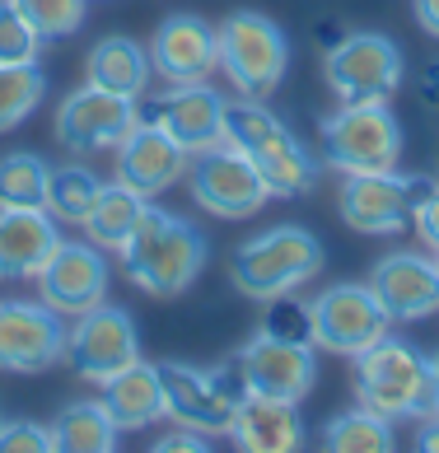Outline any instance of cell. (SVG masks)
Wrapping results in <instances>:
<instances>
[{"label":"cell","instance_id":"obj_1","mask_svg":"<svg viewBox=\"0 0 439 453\" xmlns=\"http://www.w3.org/2000/svg\"><path fill=\"white\" fill-rule=\"evenodd\" d=\"M117 257H122V272L141 295L173 299L182 290H192L196 276L206 272L211 243H206V234H201V225L182 220L173 211L145 206L136 234L127 239V248Z\"/></svg>","mask_w":439,"mask_h":453},{"label":"cell","instance_id":"obj_2","mask_svg":"<svg viewBox=\"0 0 439 453\" xmlns=\"http://www.w3.org/2000/svg\"><path fill=\"white\" fill-rule=\"evenodd\" d=\"M225 145L243 150L252 159V169L262 173V182L272 188V196H309L323 178V159L304 145L281 117L266 108V98H234L225 104Z\"/></svg>","mask_w":439,"mask_h":453},{"label":"cell","instance_id":"obj_3","mask_svg":"<svg viewBox=\"0 0 439 453\" xmlns=\"http://www.w3.org/2000/svg\"><path fill=\"white\" fill-rule=\"evenodd\" d=\"M356 397L360 407L388 421H430L435 416V369L416 346L383 337L356 356Z\"/></svg>","mask_w":439,"mask_h":453},{"label":"cell","instance_id":"obj_4","mask_svg":"<svg viewBox=\"0 0 439 453\" xmlns=\"http://www.w3.org/2000/svg\"><path fill=\"white\" fill-rule=\"evenodd\" d=\"M323 243L313 239L304 225H276L234 248L229 257V280L234 290L248 299H272V295H290L299 285H309L323 276Z\"/></svg>","mask_w":439,"mask_h":453},{"label":"cell","instance_id":"obj_5","mask_svg":"<svg viewBox=\"0 0 439 453\" xmlns=\"http://www.w3.org/2000/svg\"><path fill=\"white\" fill-rule=\"evenodd\" d=\"M220 71L229 75L234 94L272 98L290 71V42L285 33L258 10H234L220 19Z\"/></svg>","mask_w":439,"mask_h":453},{"label":"cell","instance_id":"obj_6","mask_svg":"<svg viewBox=\"0 0 439 453\" xmlns=\"http://www.w3.org/2000/svg\"><path fill=\"white\" fill-rule=\"evenodd\" d=\"M332 173H388L402 164V122L388 104L336 108L318 127Z\"/></svg>","mask_w":439,"mask_h":453},{"label":"cell","instance_id":"obj_7","mask_svg":"<svg viewBox=\"0 0 439 453\" xmlns=\"http://www.w3.org/2000/svg\"><path fill=\"white\" fill-rule=\"evenodd\" d=\"M426 173H342V188H336V211L342 220L365 234V239H397L407 234L416 220L420 196L430 192Z\"/></svg>","mask_w":439,"mask_h":453},{"label":"cell","instance_id":"obj_8","mask_svg":"<svg viewBox=\"0 0 439 453\" xmlns=\"http://www.w3.org/2000/svg\"><path fill=\"white\" fill-rule=\"evenodd\" d=\"M402 52L388 33H346L336 47H327L323 75L336 98V108L388 104L402 89Z\"/></svg>","mask_w":439,"mask_h":453},{"label":"cell","instance_id":"obj_9","mask_svg":"<svg viewBox=\"0 0 439 453\" xmlns=\"http://www.w3.org/2000/svg\"><path fill=\"white\" fill-rule=\"evenodd\" d=\"M188 192L215 220H248L272 201V188L252 169V159L225 141L188 159Z\"/></svg>","mask_w":439,"mask_h":453},{"label":"cell","instance_id":"obj_10","mask_svg":"<svg viewBox=\"0 0 439 453\" xmlns=\"http://www.w3.org/2000/svg\"><path fill=\"white\" fill-rule=\"evenodd\" d=\"M309 313H313V350L346 360H356L360 350L383 342L388 327H393V318L383 313L369 285H327L309 299Z\"/></svg>","mask_w":439,"mask_h":453},{"label":"cell","instance_id":"obj_11","mask_svg":"<svg viewBox=\"0 0 439 453\" xmlns=\"http://www.w3.org/2000/svg\"><path fill=\"white\" fill-rule=\"evenodd\" d=\"M71 318L42 299H0V369L5 374H42L65 360Z\"/></svg>","mask_w":439,"mask_h":453},{"label":"cell","instance_id":"obj_12","mask_svg":"<svg viewBox=\"0 0 439 453\" xmlns=\"http://www.w3.org/2000/svg\"><path fill=\"white\" fill-rule=\"evenodd\" d=\"M65 360H71L75 379L104 388L108 379H117L122 369H131L141 360V337L136 323H131L127 309L117 304H94L89 313L71 318V346H65Z\"/></svg>","mask_w":439,"mask_h":453},{"label":"cell","instance_id":"obj_13","mask_svg":"<svg viewBox=\"0 0 439 453\" xmlns=\"http://www.w3.org/2000/svg\"><path fill=\"white\" fill-rule=\"evenodd\" d=\"M141 122V108L136 98H122V94H108L98 85H80L75 94L61 98L57 108V141L65 155H108L127 141V131Z\"/></svg>","mask_w":439,"mask_h":453},{"label":"cell","instance_id":"obj_14","mask_svg":"<svg viewBox=\"0 0 439 453\" xmlns=\"http://www.w3.org/2000/svg\"><path fill=\"white\" fill-rule=\"evenodd\" d=\"M108 257L104 248H94L89 239H61V248L52 257H47V266L38 272V299L42 304H52L61 318H80L89 313L94 304H104L108 299Z\"/></svg>","mask_w":439,"mask_h":453},{"label":"cell","instance_id":"obj_15","mask_svg":"<svg viewBox=\"0 0 439 453\" xmlns=\"http://www.w3.org/2000/svg\"><path fill=\"white\" fill-rule=\"evenodd\" d=\"M239 365H243V379H248V393L258 397H281V402H304L318 383V360H313V346L304 342H281V337H252L239 350Z\"/></svg>","mask_w":439,"mask_h":453},{"label":"cell","instance_id":"obj_16","mask_svg":"<svg viewBox=\"0 0 439 453\" xmlns=\"http://www.w3.org/2000/svg\"><path fill=\"white\" fill-rule=\"evenodd\" d=\"M188 159L192 155L168 136L164 127L141 117V122L127 131V141L112 150V178L127 182V188L141 192V196H164L173 182L188 178Z\"/></svg>","mask_w":439,"mask_h":453},{"label":"cell","instance_id":"obj_17","mask_svg":"<svg viewBox=\"0 0 439 453\" xmlns=\"http://www.w3.org/2000/svg\"><path fill=\"white\" fill-rule=\"evenodd\" d=\"M369 290L393 323H420L439 313V257L426 253H383L369 272Z\"/></svg>","mask_w":439,"mask_h":453},{"label":"cell","instance_id":"obj_18","mask_svg":"<svg viewBox=\"0 0 439 453\" xmlns=\"http://www.w3.org/2000/svg\"><path fill=\"white\" fill-rule=\"evenodd\" d=\"M150 65L168 85H201L220 65V33L201 14H168L150 38Z\"/></svg>","mask_w":439,"mask_h":453},{"label":"cell","instance_id":"obj_19","mask_svg":"<svg viewBox=\"0 0 439 453\" xmlns=\"http://www.w3.org/2000/svg\"><path fill=\"white\" fill-rule=\"evenodd\" d=\"M225 104L229 98H220V89L201 80V85H173L150 108H141V117L164 127L188 155H201V150L225 141Z\"/></svg>","mask_w":439,"mask_h":453},{"label":"cell","instance_id":"obj_20","mask_svg":"<svg viewBox=\"0 0 439 453\" xmlns=\"http://www.w3.org/2000/svg\"><path fill=\"white\" fill-rule=\"evenodd\" d=\"M155 369H159V383H164V416L168 421L201 430V434H229L234 402H225L215 393L206 369H196L188 360H164Z\"/></svg>","mask_w":439,"mask_h":453},{"label":"cell","instance_id":"obj_21","mask_svg":"<svg viewBox=\"0 0 439 453\" xmlns=\"http://www.w3.org/2000/svg\"><path fill=\"white\" fill-rule=\"evenodd\" d=\"M61 248V220L47 206L0 211V280H38Z\"/></svg>","mask_w":439,"mask_h":453},{"label":"cell","instance_id":"obj_22","mask_svg":"<svg viewBox=\"0 0 439 453\" xmlns=\"http://www.w3.org/2000/svg\"><path fill=\"white\" fill-rule=\"evenodd\" d=\"M229 440L243 453H299L304 449V421H299V402L281 397H258L234 407Z\"/></svg>","mask_w":439,"mask_h":453},{"label":"cell","instance_id":"obj_23","mask_svg":"<svg viewBox=\"0 0 439 453\" xmlns=\"http://www.w3.org/2000/svg\"><path fill=\"white\" fill-rule=\"evenodd\" d=\"M155 80V65H150V52L127 38V33H108L89 47L84 57V85H98L108 94H122V98H141Z\"/></svg>","mask_w":439,"mask_h":453},{"label":"cell","instance_id":"obj_24","mask_svg":"<svg viewBox=\"0 0 439 453\" xmlns=\"http://www.w3.org/2000/svg\"><path fill=\"white\" fill-rule=\"evenodd\" d=\"M112 416L117 430H145V426H159L164 421V383H159V369L136 360L131 369H122L117 379L104 383V397H98Z\"/></svg>","mask_w":439,"mask_h":453},{"label":"cell","instance_id":"obj_25","mask_svg":"<svg viewBox=\"0 0 439 453\" xmlns=\"http://www.w3.org/2000/svg\"><path fill=\"white\" fill-rule=\"evenodd\" d=\"M145 206H150V196L131 192L127 182L112 178V182L98 188V196H94V206H89V215H84L80 229H84V239H89L94 248H104V253H122L127 239L141 225Z\"/></svg>","mask_w":439,"mask_h":453},{"label":"cell","instance_id":"obj_26","mask_svg":"<svg viewBox=\"0 0 439 453\" xmlns=\"http://www.w3.org/2000/svg\"><path fill=\"white\" fill-rule=\"evenodd\" d=\"M47 430H52V449L61 453H112L117 449V426L98 397L61 407Z\"/></svg>","mask_w":439,"mask_h":453},{"label":"cell","instance_id":"obj_27","mask_svg":"<svg viewBox=\"0 0 439 453\" xmlns=\"http://www.w3.org/2000/svg\"><path fill=\"white\" fill-rule=\"evenodd\" d=\"M323 449L327 453H393L397 434L388 416L369 407H350V411H336L323 426Z\"/></svg>","mask_w":439,"mask_h":453},{"label":"cell","instance_id":"obj_28","mask_svg":"<svg viewBox=\"0 0 439 453\" xmlns=\"http://www.w3.org/2000/svg\"><path fill=\"white\" fill-rule=\"evenodd\" d=\"M47 173L52 164L33 150H10L0 155V211H28L47 201Z\"/></svg>","mask_w":439,"mask_h":453},{"label":"cell","instance_id":"obj_29","mask_svg":"<svg viewBox=\"0 0 439 453\" xmlns=\"http://www.w3.org/2000/svg\"><path fill=\"white\" fill-rule=\"evenodd\" d=\"M98 188H104V178H98L89 164H61V169L47 173V201L42 206L52 211L61 225H84Z\"/></svg>","mask_w":439,"mask_h":453},{"label":"cell","instance_id":"obj_30","mask_svg":"<svg viewBox=\"0 0 439 453\" xmlns=\"http://www.w3.org/2000/svg\"><path fill=\"white\" fill-rule=\"evenodd\" d=\"M47 94V75L38 65H0V131L24 127Z\"/></svg>","mask_w":439,"mask_h":453},{"label":"cell","instance_id":"obj_31","mask_svg":"<svg viewBox=\"0 0 439 453\" xmlns=\"http://www.w3.org/2000/svg\"><path fill=\"white\" fill-rule=\"evenodd\" d=\"M10 5L33 24V33H38L42 42H57V38L80 33L84 5H89V0H10Z\"/></svg>","mask_w":439,"mask_h":453},{"label":"cell","instance_id":"obj_32","mask_svg":"<svg viewBox=\"0 0 439 453\" xmlns=\"http://www.w3.org/2000/svg\"><path fill=\"white\" fill-rule=\"evenodd\" d=\"M262 323L258 332L262 337H281V342H304V346H313V313L309 304L299 299V290L290 295H272V299H262Z\"/></svg>","mask_w":439,"mask_h":453},{"label":"cell","instance_id":"obj_33","mask_svg":"<svg viewBox=\"0 0 439 453\" xmlns=\"http://www.w3.org/2000/svg\"><path fill=\"white\" fill-rule=\"evenodd\" d=\"M42 38L10 0H0V65H38Z\"/></svg>","mask_w":439,"mask_h":453},{"label":"cell","instance_id":"obj_34","mask_svg":"<svg viewBox=\"0 0 439 453\" xmlns=\"http://www.w3.org/2000/svg\"><path fill=\"white\" fill-rule=\"evenodd\" d=\"M0 453H52V430L38 421H5L0 426Z\"/></svg>","mask_w":439,"mask_h":453},{"label":"cell","instance_id":"obj_35","mask_svg":"<svg viewBox=\"0 0 439 453\" xmlns=\"http://www.w3.org/2000/svg\"><path fill=\"white\" fill-rule=\"evenodd\" d=\"M206 374H211V383H215V393L225 397V402H234V407L252 397V393H248V379H243V365H239V356H225L220 365H211Z\"/></svg>","mask_w":439,"mask_h":453},{"label":"cell","instance_id":"obj_36","mask_svg":"<svg viewBox=\"0 0 439 453\" xmlns=\"http://www.w3.org/2000/svg\"><path fill=\"white\" fill-rule=\"evenodd\" d=\"M412 229L420 234V243H426V248H435V253H439V178L430 182V192L420 196V206H416V220H412Z\"/></svg>","mask_w":439,"mask_h":453},{"label":"cell","instance_id":"obj_37","mask_svg":"<svg viewBox=\"0 0 439 453\" xmlns=\"http://www.w3.org/2000/svg\"><path fill=\"white\" fill-rule=\"evenodd\" d=\"M206 449H211V440H201V430H188V426H178V434L155 444V453H206Z\"/></svg>","mask_w":439,"mask_h":453},{"label":"cell","instance_id":"obj_38","mask_svg":"<svg viewBox=\"0 0 439 453\" xmlns=\"http://www.w3.org/2000/svg\"><path fill=\"white\" fill-rule=\"evenodd\" d=\"M412 14L430 38H439V0H412Z\"/></svg>","mask_w":439,"mask_h":453},{"label":"cell","instance_id":"obj_39","mask_svg":"<svg viewBox=\"0 0 439 453\" xmlns=\"http://www.w3.org/2000/svg\"><path fill=\"white\" fill-rule=\"evenodd\" d=\"M420 98H426L430 112H439V61H430L426 75H420Z\"/></svg>","mask_w":439,"mask_h":453},{"label":"cell","instance_id":"obj_40","mask_svg":"<svg viewBox=\"0 0 439 453\" xmlns=\"http://www.w3.org/2000/svg\"><path fill=\"white\" fill-rule=\"evenodd\" d=\"M416 449H426V453H439V416H430V421H420Z\"/></svg>","mask_w":439,"mask_h":453},{"label":"cell","instance_id":"obj_41","mask_svg":"<svg viewBox=\"0 0 439 453\" xmlns=\"http://www.w3.org/2000/svg\"><path fill=\"white\" fill-rule=\"evenodd\" d=\"M430 369H435V416H439V356L430 360Z\"/></svg>","mask_w":439,"mask_h":453},{"label":"cell","instance_id":"obj_42","mask_svg":"<svg viewBox=\"0 0 439 453\" xmlns=\"http://www.w3.org/2000/svg\"><path fill=\"white\" fill-rule=\"evenodd\" d=\"M0 426H5V416H0Z\"/></svg>","mask_w":439,"mask_h":453},{"label":"cell","instance_id":"obj_43","mask_svg":"<svg viewBox=\"0 0 439 453\" xmlns=\"http://www.w3.org/2000/svg\"><path fill=\"white\" fill-rule=\"evenodd\" d=\"M435 257H439V253H435Z\"/></svg>","mask_w":439,"mask_h":453}]
</instances>
